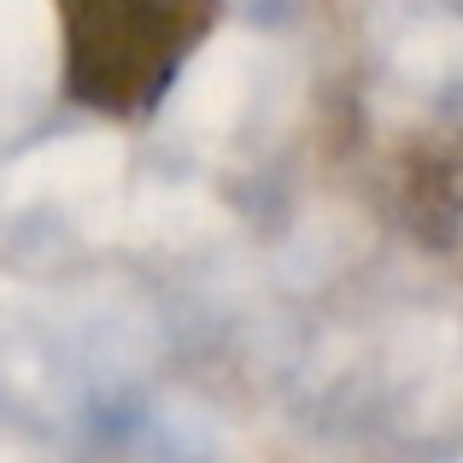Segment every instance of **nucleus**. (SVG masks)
Segmentation results:
<instances>
[{
	"label": "nucleus",
	"instance_id": "obj_2",
	"mask_svg": "<svg viewBox=\"0 0 463 463\" xmlns=\"http://www.w3.org/2000/svg\"><path fill=\"white\" fill-rule=\"evenodd\" d=\"M399 205H405V223L429 241H452L463 229V129L422 136L405 153Z\"/></svg>",
	"mask_w": 463,
	"mask_h": 463
},
{
	"label": "nucleus",
	"instance_id": "obj_1",
	"mask_svg": "<svg viewBox=\"0 0 463 463\" xmlns=\"http://www.w3.org/2000/svg\"><path fill=\"white\" fill-rule=\"evenodd\" d=\"M223 0H59L65 94L118 124L153 118Z\"/></svg>",
	"mask_w": 463,
	"mask_h": 463
}]
</instances>
